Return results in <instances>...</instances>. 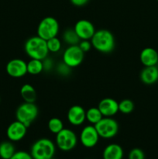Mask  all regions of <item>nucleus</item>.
I'll return each instance as SVG.
<instances>
[{
	"instance_id": "f257e3e1",
	"label": "nucleus",
	"mask_w": 158,
	"mask_h": 159,
	"mask_svg": "<svg viewBox=\"0 0 158 159\" xmlns=\"http://www.w3.org/2000/svg\"><path fill=\"white\" fill-rule=\"evenodd\" d=\"M92 48L102 54H109L116 47L114 35L106 29H100L95 31L91 39Z\"/></svg>"
},
{
	"instance_id": "f03ea898",
	"label": "nucleus",
	"mask_w": 158,
	"mask_h": 159,
	"mask_svg": "<svg viewBox=\"0 0 158 159\" xmlns=\"http://www.w3.org/2000/svg\"><path fill=\"white\" fill-rule=\"evenodd\" d=\"M24 51L26 55L30 59H38L43 61L48 57V51L46 40L38 36L31 37L25 42Z\"/></svg>"
},
{
	"instance_id": "7ed1b4c3",
	"label": "nucleus",
	"mask_w": 158,
	"mask_h": 159,
	"mask_svg": "<svg viewBox=\"0 0 158 159\" xmlns=\"http://www.w3.org/2000/svg\"><path fill=\"white\" fill-rule=\"evenodd\" d=\"M56 152V146L48 138H40L33 144L30 155L33 159H52Z\"/></svg>"
},
{
	"instance_id": "20e7f679",
	"label": "nucleus",
	"mask_w": 158,
	"mask_h": 159,
	"mask_svg": "<svg viewBox=\"0 0 158 159\" xmlns=\"http://www.w3.org/2000/svg\"><path fill=\"white\" fill-rule=\"evenodd\" d=\"M39 110L35 102H24L18 107L15 111L16 120L24 124L26 127H30L38 116Z\"/></svg>"
},
{
	"instance_id": "39448f33",
	"label": "nucleus",
	"mask_w": 158,
	"mask_h": 159,
	"mask_svg": "<svg viewBox=\"0 0 158 159\" xmlns=\"http://www.w3.org/2000/svg\"><path fill=\"white\" fill-rule=\"evenodd\" d=\"M60 30L59 23L54 17L46 16L40 20L37 26V36L45 40L57 37Z\"/></svg>"
},
{
	"instance_id": "423d86ee",
	"label": "nucleus",
	"mask_w": 158,
	"mask_h": 159,
	"mask_svg": "<svg viewBox=\"0 0 158 159\" xmlns=\"http://www.w3.org/2000/svg\"><path fill=\"white\" fill-rule=\"evenodd\" d=\"M94 126L99 137L104 139L114 138L119 131V124L112 117H103Z\"/></svg>"
},
{
	"instance_id": "0eeeda50",
	"label": "nucleus",
	"mask_w": 158,
	"mask_h": 159,
	"mask_svg": "<svg viewBox=\"0 0 158 159\" xmlns=\"http://www.w3.org/2000/svg\"><path fill=\"white\" fill-rule=\"evenodd\" d=\"M77 138L71 129L64 128L56 134V145L63 152H69L77 145Z\"/></svg>"
},
{
	"instance_id": "6e6552de",
	"label": "nucleus",
	"mask_w": 158,
	"mask_h": 159,
	"mask_svg": "<svg viewBox=\"0 0 158 159\" xmlns=\"http://www.w3.org/2000/svg\"><path fill=\"white\" fill-rule=\"evenodd\" d=\"M85 53L81 50L78 45H71L64 52L62 61L71 68H76L82 63Z\"/></svg>"
},
{
	"instance_id": "1a4fd4ad",
	"label": "nucleus",
	"mask_w": 158,
	"mask_h": 159,
	"mask_svg": "<svg viewBox=\"0 0 158 159\" xmlns=\"http://www.w3.org/2000/svg\"><path fill=\"white\" fill-rule=\"evenodd\" d=\"M99 134L94 125H87L81 130L80 134V141L82 145L87 148H94L99 143Z\"/></svg>"
},
{
	"instance_id": "9d476101",
	"label": "nucleus",
	"mask_w": 158,
	"mask_h": 159,
	"mask_svg": "<svg viewBox=\"0 0 158 159\" xmlns=\"http://www.w3.org/2000/svg\"><path fill=\"white\" fill-rule=\"evenodd\" d=\"M7 74L12 78H22L27 74V64L23 59H12L6 67Z\"/></svg>"
},
{
	"instance_id": "9b49d317",
	"label": "nucleus",
	"mask_w": 158,
	"mask_h": 159,
	"mask_svg": "<svg viewBox=\"0 0 158 159\" xmlns=\"http://www.w3.org/2000/svg\"><path fill=\"white\" fill-rule=\"evenodd\" d=\"M74 30L81 40H91L96 31L93 23L87 20H78L74 24Z\"/></svg>"
},
{
	"instance_id": "f8f14e48",
	"label": "nucleus",
	"mask_w": 158,
	"mask_h": 159,
	"mask_svg": "<svg viewBox=\"0 0 158 159\" xmlns=\"http://www.w3.org/2000/svg\"><path fill=\"white\" fill-rule=\"evenodd\" d=\"M27 127L18 120L11 123L6 130V135L10 141L17 142L25 138L27 132Z\"/></svg>"
},
{
	"instance_id": "ddd939ff",
	"label": "nucleus",
	"mask_w": 158,
	"mask_h": 159,
	"mask_svg": "<svg viewBox=\"0 0 158 159\" xmlns=\"http://www.w3.org/2000/svg\"><path fill=\"white\" fill-rule=\"evenodd\" d=\"M67 118L71 125L81 126L86 120V111L81 106L74 105L68 110Z\"/></svg>"
},
{
	"instance_id": "4468645a",
	"label": "nucleus",
	"mask_w": 158,
	"mask_h": 159,
	"mask_svg": "<svg viewBox=\"0 0 158 159\" xmlns=\"http://www.w3.org/2000/svg\"><path fill=\"white\" fill-rule=\"evenodd\" d=\"M98 108L104 117H112L119 112V102L112 98H104L99 102Z\"/></svg>"
},
{
	"instance_id": "2eb2a0df",
	"label": "nucleus",
	"mask_w": 158,
	"mask_h": 159,
	"mask_svg": "<svg viewBox=\"0 0 158 159\" xmlns=\"http://www.w3.org/2000/svg\"><path fill=\"white\" fill-rule=\"evenodd\" d=\"M139 60L144 67L156 66L158 64V52L154 48H144L139 54Z\"/></svg>"
},
{
	"instance_id": "dca6fc26",
	"label": "nucleus",
	"mask_w": 158,
	"mask_h": 159,
	"mask_svg": "<svg viewBox=\"0 0 158 159\" xmlns=\"http://www.w3.org/2000/svg\"><path fill=\"white\" fill-rule=\"evenodd\" d=\"M141 82L147 85H153L158 82V68L156 66L144 67L139 75Z\"/></svg>"
},
{
	"instance_id": "f3484780",
	"label": "nucleus",
	"mask_w": 158,
	"mask_h": 159,
	"mask_svg": "<svg viewBox=\"0 0 158 159\" xmlns=\"http://www.w3.org/2000/svg\"><path fill=\"white\" fill-rule=\"evenodd\" d=\"M123 149L118 144H110L105 148L102 153L103 159H122Z\"/></svg>"
},
{
	"instance_id": "a211bd4d",
	"label": "nucleus",
	"mask_w": 158,
	"mask_h": 159,
	"mask_svg": "<svg viewBox=\"0 0 158 159\" xmlns=\"http://www.w3.org/2000/svg\"><path fill=\"white\" fill-rule=\"evenodd\" d=\"M20 95L24 102H35L37 100V92L30 84H24L20 89Z\"/></svg>"
},
{
	"instance_id": "6ab92c4d",
	"label": "nucleus",
	"mask_w": 158,
	"mask_h": 159,
	"mask_svg": "<svg viewBox=\"0 0 158 159\" xmlns=\"http://www.w3.org/2000/svg\"><path fill=\"white\" fill-rule=\"evenodd\" d=\"M103 117L98 107H91L86 110V120L91 125H95Z\"/></svg>"
},
{
	"instance_id": "aec40b11",
	"label": "nucleus",
	"mask_w": 158,
	"mask_h": 159,
	"mask_svg": "<svg viewBox=\"0 0 158 159\" xmlns=\"http://www.w3.org/2000/svg\"><path fill=\"white\" fill-rule=\"evenodd\" d=\"M27 73L32 75H37L43 71V61L30 59L27 63Z\"/></svg>"
},
{
	"instance_id": "412c9836",
	"label": "nucleus",
	"mask_w": 158,
	"mask_h": 159,
	"mask_svg": "<svg viewBox=\"0 0 158 159\" xmlns=\"http://www.w3.org/2000/svg\"><path fill=\"white\" fill-rule=\"evenodd\" d=\"M15 152V147L10 141H2L0 143V158L10 159Z\"/></svg>"
},
{
	"instance_id": "4be33fe9",
	"label": "nucleus",
	"mask_w": 158,
	"mask_h": 159,
	"mask_svg": "<svg viewBox=\"0 0 158 159\" xmlns=\"http://www.w3.org/2000/svg\"><path fill=\"white\" fill-rule=\"evenodd\" d=\"M62 38H63L64 41L68 43L69 46H71V45H78L79 42L81 41L80 38L74 31V28L66 30L64 32Z\"/></svg>"
},
{
	"instance_id": "5701e85b",
	"label": "nucleus",
	"mask_w": 158,
	"mask_h": 159,
	"mask_svg": "<svg viewBox=\"0 0 158 159\" xmlns=\"http://www.w3.org/2000/svg\"><path fill=\"white\" fill-rule=\"evenodd\" d=\"M47 127L50 131L54 134H58L60 130L64 128L63 121L58 117H52L51 119H50L48 121Z\"/></svg>"
},
{
	"instance_id": "b1692460",
	"label": "nucleus",
	"mask_w": 158,
	"mask_h": 159,
	"mask_svg": "<svg viewBox=\"0 0 158 159\" xmlns=\"http://www.w3.org/2000/svg\"><path fill=\"white\" fill-rule=\"evenodd\" d=\"M135 105L132 100L125 99L119 102V112L123 114H129L134 110Z\"/></svg>"
},
{
	"instance_id": "393cba45",
	"label": "nucleus",
	"mask_w": 158,
	"mask_h": 159,
	"mask_svg": "<svg viewBox=\"0 0 158 159\" xmlns=\"http://www.w3.org/2000/svg\"><path fill=\"white\" fill-rule=\"evenodd\" d=\"M46 45L49 52L57 53L61 49V41L57 37H53L46 40Z\"/></svg>"
},
{
	"instance_id": "a878e982",
	"label": "nucleus",
	"mask_w": 158,
	"mask_h": 159,
	"mask_svg": "<svg viewBox=\"0 0 158 159\" xmlns=\"http://www.w3.org/2000/svg\"><path fill=\"white\" fill-rule=\"evenodd\" d=\"M128 159H145V154L142 149L135 148L129 153Z\"/></svg>"
},
{
	"instance_id": "bb28decb",
	"label": "nucleus",
	"mask_w": 158,
	"mask_h": 159,
	"mask_svg": "<svg viewBox=\"0 0 158 159\" xmlns=\"http://www.w3.org/2000/svg\"><path fill=\"white\" fill-rule=\"evenodd\" d=\"M71 68L69 66H68L66 64L64 63L63 61H62V63L59 64L57 66V73L62 76L68 75L70 74V72H71Z\"/></svg>"
},
{
	"instance_id": "cd10ccee",
	"label": "nucleus",
	"mask_w": 158,
	"mask_h": 159,
	"mask_svg": "<svg viewBox=\"0 0 158 159\" xmlns=\"http://www.w3.org/2000/svg\"><path fill=\"white\" fill-rule=\"evenodd\" d=\"M10 159H33L32 155L24 151L15 152Z\"/></svg>"
},
{
	"instance_id": "c85d7f7f",
	"label": "nucleus",
	"mask_w": 158,
	"mask_h": 159,
	"mask_svg": "<svg viewBox=\"0 0 158 159\" xmlns=\"http://www.w3.org/2000/svg\"><path fill=\"white\" fill-rule=\"evenodd\" d=\"M78 46L84 53H86L88 52V51H89L90 50H91V48H92L91 41L88 40H81L78 43Z\"/></svg>"
},
{
	"instance_id": "c756f323",
	"label": "nucleus",
	"mask_w": 158,
	"mask_h": 159,
	"mask_svg": "<svg viewBox=\"0 0 158 159\" xmlns=\"http://www.w3.org/2000/svg\"><path fill=\"white\" fill-rule=\"evenodd\" d=\"M43 71H50L54 68V61L51 58L46 57V58L43 60Z\"/></svg>"
},
{
	"instance_id": "7c9ffc66",
	"label": "nucleus",
	"mask_w": 158,
	"mask_h": 159,
	"mask_svg": "<svg viewBox=\"0 0 158 159\" xmlns=\"http://www.w3.org/2000/svg\"><path fill=\"white\" fill-rule=\"evenodd\" d=\"M88 1L89 0H70L71 4L74 5V6H77V7H81V6H85L88 2Z\"/></svg>"
},
{
	"instance_id": "2f4dec72",
	"label": "nucleus",
	"mask_w": 158,
	"mask_h": 159,
	"mask_svg": "<svg viewBox=\"0 0 158 159\" xmlns=\"http://www.w3.org/2000/svg\"><path fill=\"white\" fill-rule=\"evenodd\" d=\"M1 159H6V158H1Z\"/></svg>"
},
{
	"instance_id": "473e14b6",
	"label": "nucleus",
	"mask_w": 158,
	"mask_h": 159,
	"mask_svg": "<svg viewBox=\"0 0 158 159\" xmlns=\"http://www.w3.org/2000/svg\"><path fill=\"white\" fill-rule=\"evenodd\" d=\"M156 1H157V2H158V0H156Z\"/></svg>"
},
{
	"instance_id": "72a5a7b5",
	"label": "nucleus",
	"mask_w": 158,
	"mask_h": 159,
	"mask_svg": "<svg viewBox=\"0 0 158 159\" xmlns=\"http://www.w3.org/2000/svg\"><path fill=\"white\" fill-rule=\"evenodd\" d=\"M52 159H54V158H52Z\"/></svg>"
}]
</instances>
